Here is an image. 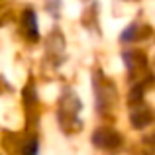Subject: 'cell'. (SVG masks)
<instances>
[]
</instances>
